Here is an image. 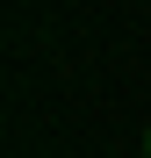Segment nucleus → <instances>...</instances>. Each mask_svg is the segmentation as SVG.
<instances>
[{
  "label": "nucleus",
  "mask_w": 151,
  "mask_h": 158,
  "mask_svg": "<svg viewBox=\"0 0 151 158\" xmlns=\"http://www.w3.org/2000/svg\"><path fill=\"white\" fill-rule=\"evenodd\" d=\"M144 158H151V122H144Z\"/></svg>",
  "instance_id": "nucleus-1"
}]
</instances>
